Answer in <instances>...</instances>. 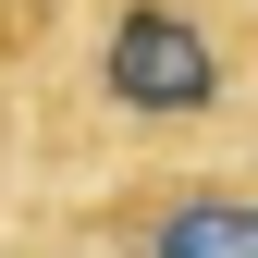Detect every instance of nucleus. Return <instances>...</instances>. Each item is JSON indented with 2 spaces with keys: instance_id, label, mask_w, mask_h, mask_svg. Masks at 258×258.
<instances>
[{
  "instance_id": "obj_1",
  "label": "nucleus",
  "mask_w": 258,
  "mask_h": 258,
  "mask_svg": "<svg viewBox=\"0 0 258 258\" xmlns=\"http://www.w3.org/2000/svg\"><path fill=\"white\" fill-rule=\"evenodd\" d=\"M37 13V172L258 136V0H25Z\"/></svg>"
},
{
  "instance_id": "obj_3",
  "label": "nucleus",
  "mask_w": 258,
  "mask_h": 258,
  "mask_svg": "<svg viewBox=\"0 0 258 258\" xmlns=\"http://www.w3.org/2000/svg\"><path fill=\"white\" fill-rule=\"evenodd\" d=\"M37 184V13L0 0V221Z\"/></svg>"
},
{
  "instance_id": "obj_2",
  "label": "nucleus",
  "mask_w": 258,
  "mask_h": 258,
  "mask_svg": "<svg viewBox=\"0 0 258 258\" xmlns=\"http://www.w3.org/2000/svg\"><path fill=\"white\" fill-rule=\"evenodd\" d=\"M0 258H258V136L37 172L25 209L0 221Z\"/></svg>"
}]
</instances>
